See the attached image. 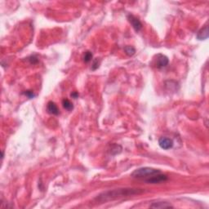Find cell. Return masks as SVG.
I'll use <instances>...</instances> for the list:
<instances>
[{
  "label": "cell",
  "mask_w": 209,
  "mask_h": 209,
  "mask_svg": "<svg viewBox=\"0 0 209 209\" xmlns=\"http://www.w3.org/2000/svg\"><path fill=\"white\" fill-rule=\"evenodd\" d=\"M144 192L142 189H131V188H125V189H116L113 190H108L101 193L97 196L96 200L97 202H108L110 200H115L123 197H128L135 194H141Z\"/></svg>",
  "instance_id": "1"
},
{
  "label": "cell",
  "mask_w": 209,
  "mask_h": 209,
  "mask_svg": "<svg viewBox=\"0 0 209 209\" xmlns=\"http://www.w3.org/2000/svg\"><path fill=\"white\" fill-rule=\"evenodd\" d=\"M160 170L159 169L152 168H148V167H145V168H141L133 172L132 173V176L133 178H137V179H143L146 180L147 178L150 177L152 176L160 173Z\"/></svg>",
  "instance_id": "2"
},
{
  "label": "cell",
  "mask_w": 209,
  "mask_h": 209,
  "mask_svg": "<svg viewBox=\"0 0 209 209\" xmlns=\"http://www.w3.org/2000/svg\"><path fill=\"white\" fill-rule=\"evenodd\" d=\"M167 180H168V176L164 174H161V172H160L155 174V175L152 176L147 178L144 181L148 184H157V183H161L163 181H166Z\"/></svg>",
  "instance_id": "3"
},
{
  "label": "cell",
  "mask_w": 209,
  "mask_h": 209,
  "mask_svg": "<svg viewBox=\"0 0 209 209\" xmlns=\"http://www.w3.org/2000/svg\"><path fill=\"white\" fill-rule=\"evenodd\" d=\"M169 60L168 56L163 54H158L156 56V59L155 60V65L158 69L166 67L168 65Z\"/></svg>",
  "instance_id": "4"
},
{
  "label": "cell",
  "mask_w": 209,
  "mask_h": 209,
  "mask_svg": "<svg viewBox=\"0 0 209 209\" xmlns=\"http://www.w3.org/2000/svg\"><path fill=\"white\" fill-rule=\"evenodd\" d=\"M173 141L168 137H162L159 139V145L163 150H169L172 148L173 146Z\"/></svg>",
  "instance_id": "5"
},
{
  "label": "cell",
  "mask_w": 209,
  "mask_h": 209,
  "mask_svg": "<svg viewBox=\"0 0 209 209\" xmlns=\"http://www.w3.org/2000/svg\"><path fill=\"white\" fill-rule=\"evenodd\" d=\"M128 20L131 23V25H133V29H135L137 32H139L142 29V24L138 18L135 17L133 15H128Z\"/></svg>",
  "instance_id": "6"
},
{
  "label": "cell",
  "mask_w": 209,
  "mask_h": 209,
  "mask_svg": "<svg viewBox=\"0 0 209 209\" xmlns=\"http://www.w3.org/2000/svg\"><path fill=\"white\" fill-rule=\"evenodd\" d=\"M208 38V26L207 25L200 29L197 34V38L198 40H205Z\"/></svg>",
  "instance_id": "7"
},
{
  "label": "cell",
  "mask_w": 209,
  "mask_h": 209,
  "mask_svg": "<svg viewBox=\"0 0 209 209\" xmlns=\"http://www.w3.org/2000/svg\"><path fill=\"white\" fill-rule=\"evenodd\" d=\"M47 109L48 113L51 114V115H58L59 113H60L59 112V109H58V107H57V106H56L54 102H52V101H49V102H48L47 106Z\"/></svg>",
  "instance_id": "8"
},
{
  "label": "cell",
  "mask_w": 209,
  "mask_h": 209,
  "mask_svg": "<svg viewBox=\"0 0 209 209\" xmlns=\"http://www.w3.org/2000/svg\"><path fill=\"white\" fill-rule=\"evenodd\" d=\"M150 207H153V208H170V207H173L170 203L167 202H155L150 205Z\"/></svg>",
  "instance_id": "9"
},
{
  "label": "cell",
  "mask_w": 209,
  "mask_h": 209,
  "mask_svg": "<svg viewBox=\"0 0 209 209\" xmlns=\"http://www.w3.org/2000/svg\"><path fill=\"white\" fill-rule=\"evenodd\" d=\"M62 105H63L64 108H65V110H69V111H70V110H72L73 109H74L73 104L67 99H64L63 101H62Z\"/></svg>",
  "instance_id": "10"
},
{
  "label": "cell",
  "mask_w": 209,
  "mask_h": 209,
  "mask_svg": "<svg viewBox=\"0 0 209 209\" xmlns=\"http://www.w3.org/2000/svg\"><path fill=\"white\" fill-rule=\"evenodd\" d=\"M122 147L119 145H114L112 146L111 149H110V154L111 155H118V154L121 153Z\"/></svg>",
  "instance_id": "11"
},
{
  "label": "cell",
  "mask_w": 209,
  "mask_h": 209,
  "mask_svg": "<svg viewBox=\"0 0 209 209\" xmlns=\"http://www.w3.org/2000/svg\"><path fill=\"white\" fill-rule=\"evenodd\" d=\"M92 57H93V55H92V52L88 51V52H84V54H83V61H84L85 63H88L89 61H92Z\"/></svg>",
  "instance_id": "12"
},
{
  "label": "cell",
  "mask_w": 209,
  "mask_h": 209,
  "mask_svg": "<svg viewBox=\"0 0 209 209\" xmlns=\"http://www.w3.org/2000/svg\"><path fill=\"white\" fill-rule=\"evenodd\" d=\"M124 51H125V53H126L128 56H132L136 53V49L132 46H127L124 48Z\"/></svg>",
  "instance_id": "13"
},
{
  "label": "cell",
  "mask_w": 209,
  "mask_h": 209,
  "mask_svg": "<svg viewBox=\"0 0 209 209\" xmlns=\"http://www.w3.org/2000/svg\"><path fill=\"white\" fill-rule=\"evenodd\" d=\"M23 94L29 97V99H32V98H34V97H35V94H34V92H32V91H25V92H23Z\"/></svg>",
  "instance_id": "14"
},
{
  "label": "cell",
  "mask_w": 209,
  "mask_h": 209,
  "mask_svg": "<svg viewBox=\"0 0 209 209\" xmlns=\"http://www.w3.org/2000/svg\"><path fill=\"white\" fill-rule=\"evenodd\" d=\"M99 67V62H98V59H95L93 61V64L92 65V70H96L97 68Z\"/></svg>",
  "instance_id": "15"
},
{
  "label": "cell",
  "mask_w": 209,
  "mask_h": 209,
  "mask_svg": "<svg viewBox=\"0 0 209 209\" xmlns=\"http://www.w3.org/2000/svg\"><path fill=\"white\" fill-rule=\"evenodd\" d=\"M28 59H29V61H30V62H31L32 64H36L38 62V58H37L36 56H31L30 57H29Z\"/></svg>",
  "instance_id": "16"
},
{
  "label": "cell",
  "mask_w": 209,
  "mask_h": 209,
  "mask_svg": "<svg viewBox=\"0 0 209 209\" xmlns=\"http://www.w3.org/2000/svg\"><path fill=\"white\" fill-rule=\"evenodd\" d=\"M71 97H73V98H74V99H76V98H78V97H79V93L77 92H74L71 93Z\"/></svg>",
  "instance_id": "17"
}]
</instances>
